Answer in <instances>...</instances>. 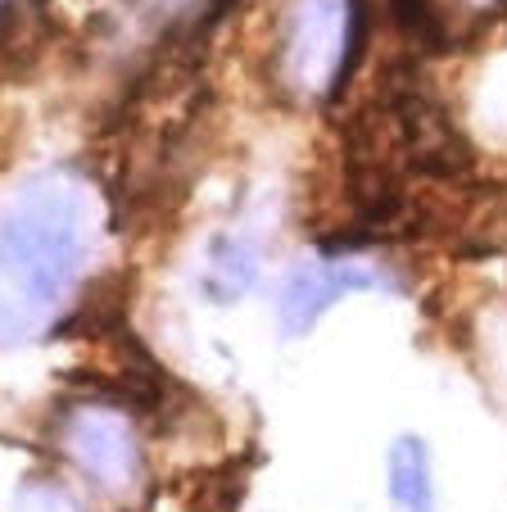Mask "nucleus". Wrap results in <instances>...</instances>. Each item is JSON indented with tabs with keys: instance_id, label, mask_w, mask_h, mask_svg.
<instances>
[{
	"instance_id": "nucleus-2",
	"label": "nucleus",
	"mask_w": 507,
	"mask_h": 512,
	"mask_svg": "<svg viewBox=\"0 0 507 512\" xmlns=\"http://www.w3.org/2000/svg\"><path fill=\"white\" fill-rule=\"evenodd\" d=\"M367 23L363 0H295L286 37V73L299 91L322 96L354 73L358 37Z\"/></svg>"
},
{
	"instance_id": "nucleus-7",
	"label": "nucleus",
	"mask_w": 507,
	"mask_h": 512,
	"mask_svg": "<svg viewBox=\"0 0 507 512\" xmlns=\"http://www.w3.org/2000/svg\"><path fill=\"white\" fill-rule=\"evenodd\" d=\"M23 512H77V503L59 490H28L23 499Z\"/></svg>"
},
{
	"instance_id": "nucleus-4",
	"label": "nucleus",
	"mask_w": 507,
	"mask_h": 512,
	"mask_svg": "<svg viewBox=\"0 0 507 512\" xmlns=\"http://www.w3.org/2000/svg\"><path fill=\"white\" fill-rule=\"evenodd\" d=\"M64 445L73 454V463L105 490H132L141 481V445H136L132 422L118 408H77L68 417Z\"/></svg>"
},
{
	"instance_id": "nucleus-1",
	"label": "nucleus",
	"mask_w": 507,
	"mask_h": 512,
	"mask_svg": "<svg viewBox=\"0 0 507 512\" xmlns=\"http://www.w3.org/2000/svg\"><path fill=\"white\" fill-rule=\"evenodd\" d=\"M96 218V195L73 173H41L0 204V345H23L64 313L96 250Z\"/></svg>"
},
{
	"instance_id": "nucleus-6",
	"label": "nucleus",
	"mask_w": 507,
	"mask_h": 512,
	"mask_svg": "<svg viewBox=\"0 0 507 512\" xmlns=\"http://www.w3.org/2000/svg\"><path fill=\"white\" fill-rule=\"evenodd\" d=\"M390 499L403 512H431L435 508V481H431V454L417 435H403L390 449Z\"/></svg>"
},
{
	"instance_id": "nucleus-5",
	"label": "nucleus",
	"mask_w": 507,
	"mask_h": 512,
	"mask_svg": "<svg viewBox=\"0 0 507 512\" xmlns=\"http://www.w3.org/2000/svg\"><path fill=\"white\" fill-rule=\"evenodd\" d=\"M263 272V245L245 232H222L209 245V295L222 304L245 300L249 290L259 286Z\"/></svg>"
},
{
	"instance_id": "nucleus-3",
	"label": "nucleus",
	"mask_w": 507,
	"mask_h": 512,
	"mask_svg": "<svg viewBox=\"0 0 507 512\" xmlns=\"http://www.w3.org/2000/svg\"><path fill=\"white\" fill-rule=\"evenodd\" d=\"M390 277H385L376 263L363 259H345V254H326V259H308L299 263L295 272L281 286L277 300V327L281 336H304V331L317 327L331 304H340L349 290H385Z\"/></svg>"
}]
</instances>
